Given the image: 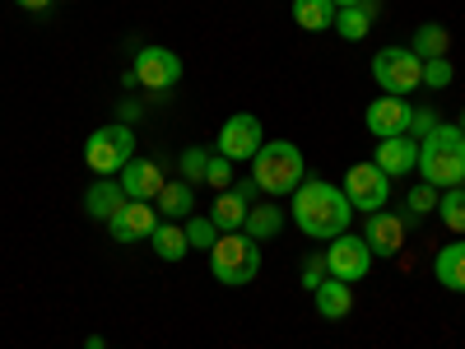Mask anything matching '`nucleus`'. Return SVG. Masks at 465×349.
Instances as JSON below:
<instances>
[{
    "instance_id": "nucleus-39",
    "label": "nucleus",
    "mask_w": 465,
    "mask_h": 349,
    "mask_svg": "<svg viewBox=\"0 0 465 349\" xmlns=\"http://www.w3.org/2000/svg\"><path fill=\"white\" fill-rule=\"evenodd\" d=\"M456 126H460V135H465V112H460V122H456Z\"/></svg>"
},
{
    "instance_id": "nucleus-34",
    "label": "nucleus",
    "mask_w": 465,
    "mask_h": 349,
    "mask_svg": "<svg viewBox=\"0 0 465 349\" xmlns=\"http://www.w3.org/2000/svg\"><path fill=\"white\" fill-rule=\"evenodd\" d=\"M19 10H47V5H56V0H15Z\"/></svg>"
},
{
    "instance_id": "nucleus-21",
    "label": "nucleus",
    "mask_w": 465,
    "mask_h": 349,
    "mask_svg": "<svg viewBox=\"0 0 465 349\" xmlns=\"http://www.w3.org/2000/svg\"><path fill=\"white\" fill-rule=\"evenodd\" d=\"M149 247H153V256L168 261V265H177V261L191 252V243H186V228H182V224H173V219H159V228L149 233Z\"/></svg>"
},
{
    "instance_id": "nucleus-2",
    "label": "nucleus",
    "mask_w": 465,
    "mask_h": 349,
    "mask_svg": "<svg viewBox=\"0 0 465 349\" xmlns=\"http://www.w3.org/2000/svg\"><path fill=\"white\" fill-rule=\"evenodd\" d=\"M419 177L438 191L465 186V135H460V126L438 122V131L429 140H419Z\"/></svg>"
},
{
    "instance_id": "nucleus-5",
    "label": "nucleus",
    "mask_w": 465,
    "mask_h": 349,
    "mask_svg": "<svg viewBox=\"0 0 465 349\" xmlns=\"http://www.w3.org/2000/svg\"><path fill=\"white\" fill-rule=\"evenodd\" d=\"M131 159H135V131H131L126 122L98 126V131L84 140V168H89L94 177H116Z\"/></svg>"
},
{
    "instance_id": "nucleus-9",
    "label": "nucleus",
    "mask_w": 465,
    "mask_h": 349,
    "mask_svg": "<svg viewBox=\"0 0 465 349\" xmlns=\"http://www.w3.org/2000/svg\"><path fill=\"white\" fill-rule=\"evenodd\" d=\"M344 201L359 214H377V210H386V201H391V177H386L372 159L354 164L344 173Z\"/></svg>"
},
{
    "instance_id": "nucleus-35",
    "label": "nucleus",
    "mask_w": 465,
    "mask_h": 349,
    "mask_svg": "<svg viewBox=\"0 0 465 349\" xmlns=\"http://www.w3.org/2000/svg\"><path fill=\"white\" fill-rule=\"evenodd\" d=\"M135 116H140V103H122V122H126V126L135 122Z\"/></svg>"
},
{
    "instance_id": "nucleus-28",
    "label": "nucleus",
    "mask_w": 465,
    "mask_h": 349,
    "mask_svg": "<svg viewBox=\"0 0 465 349\" xmlns=\"http://www.w3.org/2000/svg\"><path fill=\"white\" fill-rule=\"evenodd\" d=\"M438 196H442V191H438V186H429V182H419V186H410V196H405V214H410V219H423V214H438Z\"/></svg>"
},
{
    "instance_id": "nucleus-26",
    "label": "nucleus",
    "mask_w": 465,
    "mask_h": 349,
    "mask_svg": "<svg viewBox=\"0 0 465 349\" xmlns=\"http://www.w3.org/2000/svg\"><path fill=\"white\" fill-rule=\"evenodd\" d=\"M182 228H186V243H191V252H214V243L223 238L219 224H214L210 214H191V219H182Z\"/></svg>"
},
{
    "instance_id": "nucleus-16",
    "label": "nucleus",
    "mask_w": 465,
    "mask_h": 349,
    "mask_svg": "<svg viewBox=\"0 0 465 349\" xmlns=\"http://www.w3.org/2000/svg\"><path fill=\"white\" fill-rule=\"evenodd\" d=\"M116 182H122L126 201H153L163 191V168L153 159H131L122 173H116Z\"/></svg>"
},
{
    "instance_id": "nucleus-29",
    "label": "nucleus",
    "mask_w": 465,
    "mask_h": 349,
    "mask_svg": "<svg viewBox=\"0 0 465 349\" xmlns=\"http://www.w3.org/2000/svg\"><path fill=\"white\" fill-rule=\"evenodd\" d=\"M177 168H182V182H191V186H201L205 182V168H210V149H182V159H177Z\"/></svg>"
},
{
    "instance_id": "nucleus-11",
    "label": "nucleus",
    "mask_w": 465,
    "mask_h": 349,
    "mask_svg": "<svg viewBox=\"0 0 465 349\" xmlns=\"http://www.w3.org/2000/svg\"><path fill=\"white\" fill-rule=\"evenodd\" d=\"M410 116H414V103H410V98L381 94V98L368 103L363 126H368L372 140H396V135H410Z\"/></svg>"
},
{
    "instance_id": "nucleus-4",
    "label": "nucleus",
    "mask_w": 465,
    "mask_h": 349,
    "mask_svg": "<svg viewBox=\"0 0 465 349\" xmlns=\"http://www.w3.org/2000/svg\"><path fill=\"white\" fill-rule=\"evenodd\" d=\"M210 275L219 284H228V289L252 284L261 275V243L247 238L242 228L238 233H223V238L214 243V252H210Z\"/></svg>"
},
{
    "instance_id": "nucleus-32",
    "label": "nucleus",
    "mask_w": 465,
    "mask_h": 349,
    "mask_svg": "<svg viewBox=\"0 0 465 349\" xmlns=\"http://www.w3.org/2000/svg\"><path fill=\"white\" fill-rule=\"evenodd\" d=\"M205 182H210L214 191H228V186H232V164L223 159V154H210V168H205Z\"/></svg>"
},
{
    "instance_id": "nucleus-37",
    "label": "nucleus",
    "mask_w": 465,
    "mask_h": 349,
    "mask_svg": "<svg viewBox=\"0 0 465 349\" xmlns=\"http://www.w3.org/2000/svg\"><path fill=\"white\" fill-rule=\"evenodd\" d=\"M84 349H107V340H103V335H89V340H84Z\"/></svg>"
},
{
    "instance_id": "nucleus-1",
    "label": "nucleus",
    "mask_w": 465,
    "mask_h": 349,
    "mask_svg": "<svg viewBox=\"0 0 465 349\" xmlns=\"http://www.w3.org/2000/svg\"><path fill=\"white\" fill-rule=\"evenodd\" d=\"M289 201H293L289 205L293 228L302 233V238H317V243H331V238H340V233H349V219H354V205L344 201V191L312 177V173H307V182Z\"/></svg>"
},
{
    "instance_id": "nucleus-8",
    "label": "nucleus",
    "mask_w": 465,
    "mask_h": 349,
    "mask_svg": "<svg viewBox=\"0 0 465 349\" xmlns=\"http://www.w3.org/2000/svg\"><path fill=\"white\" fill-rule=\"evenodd\" d=\"M322 256H326L331 280H344V284L368 280V270H372V247L363 243V233H340V238L326 243Z\"/></svg>"
},
{
    "instance_id": "nucleus-38",
    "label": "nucleus",
    "mask_w": 465,
    "mask_h": 349,
    "mask_svg": "<svg viewBox=\"0 0 465 349\" xmlns=\"http://www.w3.org/2000/svg\"><path fill=\"white\" fill-rule=\"evenodd\" d=\"M331 5H335V10H344V5H363V0H331Z\"/></svg>"
},
{
    "instance_id": "nucleus-10",
    "label": "nucleus",
    "mask_w": 465,
    "mask_h": 349,
    "mask_svg": "<svg viewBox=\"0 0 465 349\" xmlns=\"http://www.w3.org/2000/svg\"><path fill=\"white\" fill-rule=\"evenodd\" d=\"M261 145H265V131H261V116H252V112H238V116H228V122L219 126L214 154H223L228 164H252Z\"/></svg>"
},
{
    "instance_id": "nucleus-36",
    "label": "nucleus",
    "mask_w": 465,
    "mask_h": 349,
    "mask_svg": "<svg viewBox=\"0 0 465 349\" xmlns=\"http://www.w3.org/2000/svg\"><path fill=\"white\" fill-rule=\"evenodd\" d=\"M363 10H368V15H372V24H377V19H381V0H363Z\"/></svg>"
},
{
    "instance_id": "nucleus-23",
    "label": "nucleus",
    "mask_w": 465,
    "mask_h": 349,
    "mask_svg": "<svg viewBox=\"0 0 465 349\" xmlns=\"http://www.w3.org/2000/svg\"><path fill=\"white\" fill-rule=\"evenodd\" d=\"M293 24L302 33H326L335 28V5L331 0H293Z\"/></svg>"
},
{
    "instance_id": "nucleus-31",
    "label": "nucleus",
    "mask_w": 465,
    "mask_h": 349,
    "mask_svg": "<svg viewBox=\"0 0 465 349\" xmlns=\"http://www.w3.org/2000/svg\"><path fill=\"white\" fill-rule=\"evenodd\" d=\"M438 131V112L433 107H414V116H410V140H429Z\"/></svg>"
},
{
    "instance_id": "nucleus-27",
    "label": "nucleus",
    "mask_w": 465,
    "mask_h": 349,
    "mask_svg": "<svg viewBox=\"0 0 465 349\" xmlns=\"http://www.w3.org/2000/svg\"><path fill=\"white\" fill-rule=\"evenodd\" d=\"M438 219L465 238V186H447L442 191V196H438Z\"/></svg>"
},
{
    "instance_id": "nucleus-24",
    "label": "nucleus",
    "mask_w": 465,
    "mask_h": 349,
    "mask_svg": "<svg viewBox=\"0 0 465 349\" xmlns=\"http://www.w3.org/2000/svg\"><path fill=\"white\" fill-rule=\"evenodd\" d=\"M447 47H451V33H447L442 24H423V28H414L410 52H414L419 61H438V56H447Z\"/></svg>"
},
{
    "instance_id": "nucleus-13",
    "label": "nucleus",
    "mask_w": 465,
    "mask_h": 349,
    "mask_svg": "<svg viewBox=\"0 0 465 349\" xmlns=\"http://www.w3.org/2000/svg\"><path fill=\"white\" fill-rule=\"evenodd\" d=\"M159 228V210H153V201H126L122 210H116L107 219V233H112V243H149V233Z\"/></svg>"
},
{
    "instance_id": "nucleus-19",
    "label": "nucleus",
    "mask_w": 465,
    "mask_h": 349,
    "mask_svg": "<svg viewBox=\"0 0 465 349\" xmlns=\"http://www.w3.org/2000/svg\"><path fill=\"white\" fill-rule=\"evenodd\" d=\"M433 275H438V284H442V289L465 294V238L447 243V247L433 256Z\"/></svg>"
},
{
    "instance_id": "nucleus-25",
    "label": "nucleus",
    "mask_w": 465,
    "mask_h": 349,
    "mask_svg": "<svg viewBox=\"0 0 465 349\" xmlns=\"http://www.w3.org/2000/svg\"><path fill=\"white\" fill-rule=\"evenodd\" d=\"M335 33L344 37V43H363V37L372 33V15L363 5H344V10H335Z\"/></svg>"
},
{
    "instance_id": "nucleus-14",
    "label": "nucleus",
    "mask_w": 465,
    "mask_h": 349,
    "mask_svg": "<svg viewBox=\"0 0 465 349\" xmlns=\"http://www.w3.org/2000/svg\"><path fill=\"white\" fill-rule=\"evenodd\" d=\"M363 243L372 247V256H401V247H405V219L401 214H386V210H377V214H363Z\"/></svg>"
},
{
    "instance_id": "nucleus-3",
    "label": "nucleus",
    "mask_w": 465,
    "mask_h": 349,
    "mask_svg": "<svg viewBox=\"0 0 465 349\" xmlns=\"http://www.w3.org/2000/svg\"><path fill=\"white\" fill-rule=\"evenodd\" d=\"M252 177L265 191L270 201L275 196H293V191L307 182V164H302V149L293 140H265L252 159Z\"/></svg>"
},
{
    "instance_id": "nucleus-17",
    "label": "nucleus",
    "mask_w": 465,
    "mask_h": 349,
    "mask_svg": "<svg viewBox=\"0 0 465 349\" xmlns=\"http://www.w3.org/2000/svg\"><path fill=\"white\" fill-rule=\"evenodd\" d=\"M122 205H126V191H122V182H116V177H94L89 182V191H84V214L89 219L107 224Z\"/></svg>"
},
{
    "instance_id": "nucleus-7",
    "label": "nucleus",
    "mask_w": 465,
    "mask_h": 349,
    "mask_svg": "<svg viewBox=\"0 0 465 349\" xmlns=\"http://www.w3.org/2000/svg\"><path fill=\"white\" fill-rule=\"evenodd\" d=\"M131 75H135V89H149V94H173L177 80H182V56L173 47H135V61H131Z\"/></svg>"
},
{
    "instance_id": "nucleus-6",
    "label": "nucleus",
    "mask_w": 465,
    "mask_h": 349,
    "mask_svg": "<svg viewBox=\"0 0 465 349\" xmlns=\"http://www.w3.org/2000/svg\"><path fill=\"white\" fill-rule=\"evenodd\" d=\"M372 80L381 94H396V98H410L419 85H423V61L410 52V47H381L372 56Z\"/></svg>"
},
{
    "instance_id": "nucleus-12",
    "label": "nucleus",
    "mask_w": 465,
    "mask_h": 349,
    "mask_svg": "<svg viewBox=\"0 0 465 349\" xmlns=\"http://www.w3.org/2000/svg\"><path fill=\"white\" fill-rule=\"evenodd\" d=\"M256 196H261L256 177H242V182H232L228 191H219V201H214V210H210V219L219 224V233H238V228L247 224Z\"/></svg>"
},
{
    "instance_id": "nucleus-18",
    "label": "nucleus",
    "mask_w": 465,
    "mask_h": 349,
    "mask_svg": "<svg viewBox=\"0 0 465 349\" xmlns=\"http://www.w3.org/2000/svg\"><path fill=\"white\" fill-rule=\"evenodd\" d=\"M153 210H159V219H173V224L191 219V214H196V186L182 182V177L163 182V191L153 196Z\"/></svg>"
},
{
    "instance_id": "nucleus-30",
    "label": "nucleus",
    "mask_w": 465,
    "mask_h": 349,
    "mask_svg": "<svg viewBox=\"0 0 465 349\" xmlns=\"http://www.w3.org/2000/svg\"><path fill=\"white\" fill-rule=\"evenodd\" d=\"M451 80H456V70H451V61H447V56L423 61V89H447Z\"/></svg>"
},
{
    "instance_id": "nucleus-22",
    "label": "nucleus",
    "mask_w": 465,
    "mask_h": 349,
    "mask_svg": "<svg viewBox=\"0 0 465 349\" xmlns=\"http://www.w3.org/2000/svg\"><path fill=\"white\" fill-rule=\"evenodd\" d=\"M312 298H317V313L326 322H340V317L354 313V284H344V280H326Z\"/></svg>"
},
{
    "instance_id": "nucleus-20",
    "label": "nucleus",
    "mask_w": 465,
    "mask_h": 349,
    "mask_svg": "<svg viewBox=\"0 0 465 349\" xmlns=\"http://www.w3.org/2000/svg\"><path fill=\"white\" fill-rule=\"evenodd\" d=\"M284 224H289V210H280L275 201H261V205H252L242 233L256 238V243H270V238H280V233H284Z\"/></svg>"
},
{
    "instance_id": "nucleus-33",
    "label": "nucleus",
    "mask_w": 465,
    "mask_h": 349,
    "mask_svg": "<svg viewBox=\"0 0 465 349\" xmlns=\"http://www.w3.org/2000/svg\"><path fill=\"white\" fill-rule=\"evenodd\" d=\"M326 280H331V270H326V256L317 252L312 261H307V265H302V289H312V294H317V289H322Z\"/></svg>"
},
{
    "instance_id": "nucleus-15",
    "label": "nucleus",
    "mask_w": 465,
    "mask_h": 349,
    "mask_svg": "<svg viewBox=\"0 0 465 349\" xmlns=\"http://www.w3.org/2000/svg\"><path fill=\"white\" fill-rule=\"evenodd\" d=\"M372 164H377L386 177H410V173H419V140H410V135L377 140Z\"/></svg>"
}]
</instances>
